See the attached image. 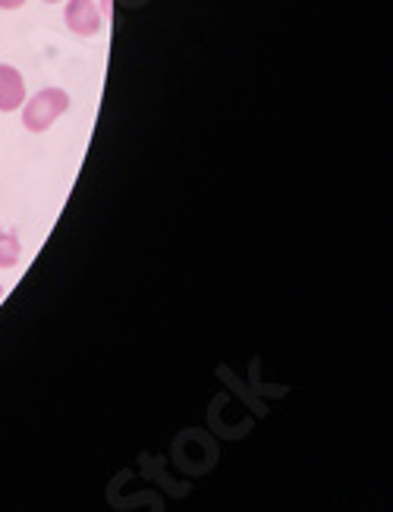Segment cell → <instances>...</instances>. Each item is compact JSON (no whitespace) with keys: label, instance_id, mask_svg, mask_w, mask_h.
<instances>
[{"label":"cell","instance_id":"1","mask_svg":"<svg viewBox=\"0 0 393 512\" xmlns=\"http://www.w3.org/2000/svg\"><path fill=\"white\" fill-rule=\"evenodd\" d=\"M70 110V92L67 88H41V92H35L32 98H26V104L19 107V114H23V126L29 132H48L63 114Z\"/></svg>","mask_w":393,"mask_h":512},{"label":"cell","instance_id":"2","mask_svg":"<svg viewBox=\"0 0 393 512\" xmlns=\"http://www.w3.org/2000/svg\"><path fill=\"white\" fill-rule=\"evenodd\" d=\"M63 22H67V29L79 38H95L104 29V16L95 0H67Z\"/></svg>","mask_w":393,"mask_h":512},{"label":"cell","instance_id":"3","mask_svg":"<svg viewBox=\"0 0 393 512\" xmlns=\"http://www.w3.org/2000/svg\"><path fill=\"white\" fill-rule=\"evenodd\" d=\"M26 79L10 63H0V114H13L26 104Z\"/></svg>","mask_w":393,"mask_h":512},{"label":"cell","instance_id":"4","mask_svg":"<svg viewBox=\"0 0 393 512\" xmlns=\"http://www.w3.org/2000/svg\"><path fill=\"white\" fill-rule=\"evenodd\" d=\"M23 258V239L16 230H0V271H10Z\"/></svg>","mask_w":393,"mask_h":512},{"label":"cell","instance_id":"5","mask_svg":"<svg viewBox=\"0 0 393 512\" xmlns=\"http://www.w3.org/2000/svg\"><path fill=\"white\" fill-rule=\"evenodd\" d=\"M95 4H98L101 16H111L114 13V0H95Z\"/></svg>","mask_w":393,"mask_h":512},{"label":"cell","instance_id":"6","mask_svg":"<svg viewBox=\"0 0 393 512\" xmlns=\"http://www.w3.org/2000/svg\"><path fill=\"white\" fill-rule=\"evenodd\" d=\"M26 7V0H0V10H19Z\"/></svg>","mask_w":393,"mask_h":512},{"label":"cell","instance_id":"7","mask_svg":"<svg viewBox=\"0 0 393 512\" xmlns=\"http://www.w3.org/2000/svg\"><path fill=\"white\" fill-rule=\"evenodd\" d=\"M45 4H60V0H45Z\"/></svg>","mask_w":393,"mask_h":512}]
</instances>
